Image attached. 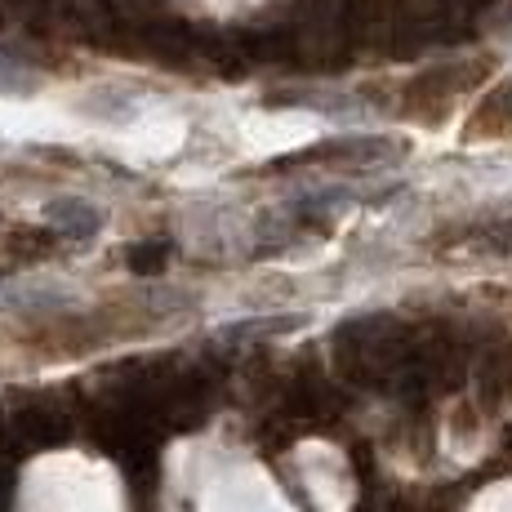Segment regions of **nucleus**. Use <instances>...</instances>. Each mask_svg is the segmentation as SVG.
<instances>
[{
    "label": "nucleus",
    "mask_w": 512,
    "mask_h": 512,
    "mask_svg": "<svg viewBox=\"0 0 512 512\" xmlns=\"http://www.w3.org/2000/svg\"><path fill=\"white\" fill-rule=\"evenodd\" d=\"M49 223L63 236H90L98 228V214L85 201H54L49 205Z\"/></svg>",
    "instance_id": "obj_1"
},
{
    "label": "nucleus",
    "mask_w": 512,
    "mask_h": 512,
    "mask_svg": "<svg viewBox=\"0 0 512 512\" xmlns=\"http://www.w3.org/2000/svg\"><path fill=\"white\" fill-rule=\"evenodd\" d=\"M165 254H170V250H165L161 241H156V245H139V250H130V263L139 272H152L156 263H165Z\"/></svg>",
    "instance_id": "obj_2"
}]
</instances>
